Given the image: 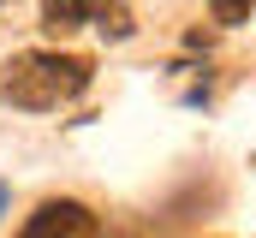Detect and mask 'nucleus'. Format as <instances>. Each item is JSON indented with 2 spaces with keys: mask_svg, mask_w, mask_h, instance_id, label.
<instances>
[{
  "mask_svg": "<svg viewBox=\"0 0 256 238\" xmlns=\"http://www.w3.org/2000/svg\"><path fill=\"white\" fill-rule=\"evenodd\" d=\"M90 78H96V66L84 54H18L6 66V96H12L18 108L48 114V108L78 102V96L90 90Z\"/></svg>",
  "mask_w": 256,
  "mask_h": 238,
  "instance_id": "1",
  "label": "nucleus"
},
{
  "mask_svg": "<svg viewBox=\"0 0 256 238\" xmlns=\"http://www.w3.org/2000/svg\"><path fill=\"white\" fill-rule=\"evenodd\" d=\"M18 238H102V220L84 208V202H42L30 220H24V232Z\"/></svg>",
  "mask_w": 256,
  "mask_h": 238,
  "instance_id": "2",
  "label": "nucleus"
},
{
  "mask_svg": "<svg viewBox=\"0 0 256 238\" xmlns=\"http://www.w3.org/2000/svg\"><path fill=\"white\" fill-rule=\"evenodd\" d=\"M96 18V0H42V24L66 36V30H78V24H90Z\"/></svg>",
  "mask_w": 256,
  "mask_h": 238,
  "instance_id": "3",
  "label": "nucleus"
},
{
  "mask_svg": "<svg viewBox=\"0 0 256 238\" xmlns=\"http://www.w3.org/2000/svg\"><path fill=\"white\" fill-rule=\"evenodd\" d=\"M90 24H96L102 36H114V42H126L131 30H137V24H131V6H126V0H96V18H90Z\"/></svg>",
  "mask_w": 256,
  "mask_h": 238,
  "instance_id": "4",
  "label": "nucleus"
},
{
  "mask_svg": "<svg viewBox=\"0 0 256 238\" xmlns=\"http://www.w3.org/2000/svg\"><path fill=\"white\" fill-rule=\"evenodd\" d=\"M208 6H214V18H220V24H244L256 0H208Z\"/></svg>",
  "mask_w": 256,
  "mask_h": 238,
  "instance_id": "5",
  "label": "nucleus"
},
{
  "mask_svg": "<svg viewBox=\"0 0 256 238\" xmlns=\"http://www.w3.org/2000/svg\"><path fill=\"white\" fill-rule=\"evenodd\" d=\"M0 214H6V184H0Z\"/></svg>",
  "mask_w": 256,
  "mask_h": 238,
  "instance_id": "6",
  "label": "nucleus"
}]
</instances>
